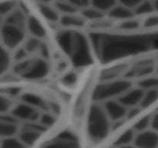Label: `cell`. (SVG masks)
<instances>
[{"instance_id": "cell-23", "label": "cell", "mask_w": 158, "mask_h": 148, "mask_svg": "<svg viewBox=\"0 0 158 148\" xmlns=\"http://www.w3.org/2000/svg\"><path fill=\"white\" fill-rule=\"evenodd\" d=\"M55 7L61 15H67V14H74L78 11V9L75 6H73L70 2H69L67 0L56 2Z\"/></svg>"}, {"instance_id": "cell-27", "label": "cell", "mask_w": 158, "mask_h": 148, "mask_svg": "<svg viewBox=\"0 0 158 148\" xmlns=\"http://www.w3.org/2000/svg\"><path fill=\"white\" fill-rule=\"evenodd\" d=\"M151 116L148 115L143 117L140 120H139L134 125V130L137 133L143 132L147 130L151 129Z\"/></svg>"}, {"instance_id": "cell-29", "label": "cell", "mask_w": 158, "mask_h": 148, "mask_svg": "<svg viewBox=\"0 0 158 148\" xmlns=\"http://www.w3.org/2000/svg\"><path fill=\"white\" fill-rule=\"evenodd\" d=\"M56 121V118L55 116L50 113L46 112V111L41 113L40 119H39V122L47 129L50 126H53Z\"/></svg>"}, {"instance_id": "cell-10", "label": "cell", "mask_w": 158, "mask_h": 148, "mask_svg": "<svg viewBox=\"0 0 158 148\" xmlns=\"http://www.w3.org/2000/svg\"><path fill=\"white\" fill-rule=\"evenodd\" d=\"M47 72V63L43 60H36L29 63V67L23 76L27 79L35 80L44 77Z\"/></svg>"}, {"instance_id": "cell-4", "label": "cell", "mask_w": 158, "mask_h": 148, "mask_svg": "<svg viewBox=\"0 0 158 148\" xmlns=\"http://www.w3.org/2000/svg\"><path fill=\"white\" fill-rule=\"evenodd\" d=\"M43 148H80L78 137L70 131H63L48 142Z\"/></svg>"}, {"instance_id": "cell-17", "label": "cell", "mask_w": 158, "mask_h": 148, "mask_svg": "<svg viewBox=\"0 0 158 148\" xmlns=\"http://www.w3.org/2000/svg\"><path fill=\"white\" fill-rule=\"evenodd\" d=\"M19 128L18 123H10V122H0V134L2 138L15 137L19 134Z\"/></svg>"}, {"instance_id": "cell-6", "label": "cell", "mask_w": 158, "mask_h": 148, "mask_svg": "<svg viewBox=\"0 0 158 148\" xmlns=\"http://www.w3.org/2000/svg\"><path fill=\"white\" fill-rule=\"evenodd\" d=\"M103 106L111 122L126 119L128 108L120 103L117 99L106 100Z\"/></svg>"}, {"instance_id": "cell-8", "label": "cell", "mask_w": 158, "mask_h": 148, "mask_svg": "<svg viewBox=\"0 0 158 148\" xmlns=\"http://www.w3.org/2000/svg\"><path fill=\"white\" fill-rule=\"evenodd\" d=\"M133 144L137 148H158V132L151 128L137 133Z\"/></svg>"}, {"instance_id": "cell-5", "label": "cell", "mask_w": 158, "mask_h": 148, "mask_svg": "<svg viewBox=\"0 0 158 148\" xmlns=\"http://www.w3.org/2000/svg\"><path fill=\"white\" fill-rule=\"evenodd\" d=\"M10 113L15 116L19 121L25 122L39 121L41 114L40 109L23 102L14 106L13 109Z\"/></svg>"}, {"instance_id": "cell-16", "label": "cell", "mask_w": 158, "mask_h": 148, "mask_svg": "<svg viewBox=\"0 0 158 148\" xmlns=\"http://www.w3.org/2000/svg\"><path fill=\"white\" fill-rule=\"evenodd\" d=\"M21 100V102L31 105V106H34V107L37 108V109H40V110L41 109L42 110H46V106H47L46 103H45L44 100L41 97L32 93L23 94L22 96Z\"/></svg>"}, {"instance_id": "cell-14", "label": "cell", "mask_w": 158, "mask_h": 148, "mask_svg": "<svg viewBox=\"0 0 158 148\" xmlns=\"http://www.w3.org/2000/svg\"><path fill=\"white\" fill-rule=\"evenodd\" d=\"M39 9L40 13L47 21L50 23H58L60 22V15L55 6H51L49 4H40Z\"/></svg>"}, {"instance_id": "cell-41", "label": "cell", "mask_w": 158, "mask_h": 148, "mask_svg": "<svg viewBox=\"0 0 158 148\" xmlns=\"http://www.w3.org/2000/svg\"><path fill=\"white\" fill-rule=\"evenodd\" d=\"M153 3H154V10L157 11L158 12V0H152Z\"/></svg>"}, {"instance_id": "cell-21", "label": "cell", "mask_w": 158, "mask_h": 148, "mask_svg": "<svg viewBox=\"0 0 158 148\" xmlns=\"http://www.w3.org/2000/svg\"><path fill=\"white\" fill-rule=\"evenodd\" d=\"M2 19V23H11V24L18 25V26L26 27V19L25 18V15H23V12L17 10V9H15L12 13H10L7 16L3 18Z\"/></svg>"}, {"instance_id": "cell-13", "label": "cell", "mask_w": 158, "mask_h": 148, "mask_svg": "<svg viewBox=\"0 0 158 148\" xmlns=\"http://www.w3.org/2000/svg\"><path fill=\"white\" fill-rule=\"evenodd\" d=\"M86 20L82 17V15H78L76 13L62 15L59 23L66 28H77L81 27L84 25Z\"/></svg>"}, {"instance_id": "cell-3", "label": "cell", "mask_w": 158, "mask_h": 148, "mask_svg": "<svg viewBox=\"0 0 158 148\" xmlns=\"http://www.w3.org/2000/svg\"><path fill=\"white\" fill-rule=\"evenodd\" d=\"M47 130L39 121L25 122L18 134V137L26 146H31L40 139L43 132Z\"/></svg>"}, {"instance_id": "cell-2", "label": "cell", "mask_w": 158, "mask_h": 148, "mask_svg": "<svg viewBox=\"0 0 158 148\" xmlns=\"http://www.w3.org/2000/svg\"><path fill=\"white\" fill-rule=\"evenodd\" d=\"M26 30V27L23 26L2 23L1 27L2 46L9 50L18 48L24 42Z\"/></svg>"}, {"instance_id": "cell-24", "label": "cell", "mask_w": 158, "mask_h": 148, "mask_svg": "<svg viewBox=\"0 0 158 148\" xmlns=\"http://www.w3.org/2000/svg\"><path fill=\"white\" fill-rule=\"evenodd\" d=\"M117 3V0H90V6L103 12H109Z\"/></svg>"}, {"instance_id": "cell-35", "label": "cell", "mask_w": 158, "mask_h": 148, "mask_svg": "<svg viewBox=\"0 0 158 148\" xmlns=\"http://www.w3.org/2000/svg\"><path fill=\"white\" fill-rule=\"evenodd\" d=\"M142 108L140 106H132V107H129L127 109V112L126 119L127 120H131V119L137 117L141 111Z\"/></svg>"}, {"instance_id": "cell-25", "label": "cell", "mask_w": 158, "mask_h": 148, "mask_svg": "<svg viewBox=\"0 0 158 148\" xmlns=\"http://www.w3.org/2000/svg\"><path fill=\"white\" fill-rule=\"evenodd\" d=\"M42 42L40 39L35 38V37L31 36L30 38L25 40V43L23 46L29 54H33L35 52L40 51L42 46Z\"/></svg>"}, {"instance_id": "cell-20", "label": "cell", "mask_w": 158, "mask_h": 148, "mask_svg": "<svg viewBox=\"0 0 158 148\" xmlns=\"http://www.w3.org/2000/svg\"><path fill=\"white\" fill-rule=\"evenodd\" d=\"M158 100V89H152L144 90L140 106L142 109H145L154 104Z\"/></svg>"}, {"instance_id": "cell-31", "label": "cell", "mask_w": 158, "mask_h": 148, "mask_svg": "<svg viewBox=\"0 0 158 148\" xmlns=\"http://www.w3.org/2000/svg\"><path fill=\"white\" fill-rule=\"evenodd\" d=\"M16 7V2L15 1H6L2 3L1 9H0V13L2 18H5L15 11Z\"/></svg>"}, {"instance_id": "cell-38", "label": "cell", "mask_w": 158, "mask_h": 148, "mask_svg": "<svg viewBox=\"0 0 158 148\" xmlns=\"http://www.w3.org/2000/svg\"><path fill=\"white\" fill-rule=\"evenodd\" d=\"M63 82L67 86H72L77 82V76L75 73H67V75L63 77Z\"/></svg>"}, {"instance_id": "cell-32", "label": "cell", "mask_w": 158, "mask_h": 148, "mask_svg": "<svg viewBox=\"0 0 158 148\" xmlns=\"http://www.w3.org/2000/svg\"><path fill=\"white\" fill-rule=\"evenodd\" d=\"M28 55H29V54L28 53L24 46H20L15 49H14V52L12 53V59H13V61L19 63V62L26 60Z\"/></svg>"}, {"instance_id": "cell-33", "label": "cell", "mask_w": 158, "mask_h": 148, "mask_svg": "<svg viewBox=\"0 0 158 148\" xmlns=\"http://www.w3.org/2000/svg\"><path fill=\"white\" fill-rule=\"evenodd\" d=\"M140 22L138 20L132 19V18L129 19L123 20L121 22L120 26L121 29H126V30H133L136 29L140 26Z\"/></svg>"}, {"instance_id": "cell-34", "label": "cell", "mask_w": 158, "mask_h": 148, "mask_svg": "<svg viewBox=\"0 0 158 148\" xmlns=\"http://www.w3.org/2000/svg\"><path fill=\"white\" fill-rule=\"evenodd\" d=\"M77 9H83L90 6V0H67Z\"/></svg>"}, {"instance_id": "cell-19", "label": "cell", "mask_w": 158, "mask_h": 148, "mask_svg": "<svg viewBox=\"0 0 158 148\" xmlns=\"http://www.w3.org/2000/svg\"><path fill=\"white\" fill-rule=\"evenodd\" d=\"M12 60V54H11L10 50L2 46L0 50V70L2 74L9 70Z\"/></svg>"}, {"instance_id": "cell-12", "label": "cell", "mask_w": 158, "mask_h": 148, "mask_svg": "<svg viewBox=\"0 0 158 148\" xmlns=\"http://www.w3.org/2000/svg\"><path fill=\"white\" fill-rule=\"evenodd\" d=\"M108 15L111 18L114 19H118L123 21V20L129 19L134 17V10L127 6L120 5L117 3L114 8L108 12Z\"/></svg>"}, {"instance_id": "cell-15", "label": "cell", "mask_w": 158, "mask_h": 148, "mask_svg": "<svg viewBox=\"0 0 158 148\" xmlns=\"http://www.w3.org/2000/svg\"><path fill=\"white\" fill-rule=\"evenodd\" d=\"M137 132L134 130V128L127 130L123 132L114 143V146L116 148L121 147V146H127V145L133 144L135 139Z\"/></svg>"}, {"instance_id": "cell-39", "label": "cell", "mask_w": 158, "mask_h": 148, "mask_svg": "<svg viewBox=\"0 0 158 148\" xmlns=\"http://www.w3.org/2000/svg\"><path fill=\"white\" fill-rule=\"evenodd\" d=\"M151 128L158 132V112L151 116Z\"/></svg>"}, {"instance_id": "cell-42", "label": "cell", "mask_w": 158, "mask_h": 148, "mask_svg": "<svg viewBox=\"0 0 158 148\" xmlns=\"http://www.w3.org/2000/svg\"><path fill=\"white\" fill-rule=\"evenodd\" d=\"M119 148H137V147L136 146H134V144H130V145H127V146H121V147H119Z\"/></svg>"}, {"instance_id": "cell-9", "label": "cell", "mask_w": 158, "mask_h": 148, "mask_svg": "<svg viewBox=\"0 0 158 148\" xmlns=\"http://www.w3.org/2000/svg\"><path fill=\"white\" fill-rule=\"evenodd\" d=\"M143 92L144 90L139 86H137V88L131 87L125 91L122 95H120L117 100L127 108L140 106Z\"/></svg>"}, {"instance_id": "cell-7", "label": "cell", "mask_w": 158, "mask_h": 148, "mask_svg": "<svg viewBox=\"0 0 158 148\" xmlns=\"http://www.w3.org/2000/svg\"><path fill=\"white\" fill-rule=\"evenodd\" d=\"M130 88H131V83L129 82H117V83L104 86L101 89H99L97 94H98V97L105 100L106 101L110 99H115L114 97H117V96L118 98L120 95H122L125 91H127Z\"/></svg>"}, {"instance_id": "cell-26", "label": "cell", "mask_w": 158, "mask_h": 148, "mask_svg": "<svg viewBox=\"0 0 158 148\" xmlns=\"http://www.w3.org/2000/svg\"><path fill=\"white\" fill-rule=\"evenodd\" d=\"M1 148H27L19 137H11L2 138Z\"/></svg>"}, {"instance_id": "cell-43", "label": "cell", "mask_w": 158, "mask_h": 148, "mask_svg": "<svg viewBox=\"0 0 158 148\" xmlns=\"http://www.w3.org/2000/svg\"><path fill=\"white\" fill-rule=\"evenodd\" d=\"M56 2H57V1H62V0H55Z\"/></svg>"}, {"instance_id": "cell-40", "label": "cell", "mask_w": 158, "mask_h": 148, "mask_svg": "<svg viewBox=\"0 0 158 148\" xmlns=\"http://www.w3.org/2000/svg\"><path fill=\"white\" fill-rule=\"evenodd\" d=\"M36 2H38V5L40 4H49L52 0H35Z\"/></svg>"}, {"instance_id": "cell-28", "label": "cell", "mask_w": 158, "mask_h": 148, "mask_svg": "<svg viewBox=\"0 0 158 148\" xmlns=\"http://www.w3.org/2000/svg\"><path fill=\"white\" fill-rule=\"evenodd\" d=\"M138 86L143 90L158 89V77H147L140 80Z\"/></svg>"}, {"instance_id": "cell-22", "label": "cell", "mask_w": 158, "mask_h": 148, "mask_svg": "<svg viewBox=\"0 0 158 148\" xmlns=\"http://www.w3.org/2000/svg\"><path fill=\"white\" fill-rule=\"evenodd\" d=\"M154 6L152 0H143L134 9V15H143L152 13L154 12Z\"/></svg>"}, {"instance_id": "cell-37", "label": "cell", "mask_w": 158, "mask_h": 148, "mask_svg": "<svg viewBox=\"0 0 158 148\" xmlns=\"http://www.w3.org/2000/svg\"><path fill=\"white\" fill-rule=\"evenodd\" d=\"M143 26L146 28H153L158 26V15H151L148 17L143 23Z\"/></svg>"}, {"instance_id": "cell-11", "label": "cell", "mask_w": 158, "mask_h": 148, "mask_svg": "<svg viewBox=\"0 0 158 148\" xmlns=\"http://www.w3.org/2000/svg\"><path fill=\"white\" fill-rule=\"evenodd\" d=\"M26 29L29 35L35 38L42 39L46 35V31L42 23L35 17L30 16L26 19Z\"/></svg>"}, {"instance_id": "cell-1", "label": "cell", "mask_w": 158, "mask_h": 148, "mask_svg": "<svg viewBox=\"0 0 158 148\" xmlns=\"http://www.w3.org/2000/svg\"><path fill=\"white\" fill-rule=\"evenodd\" d=\"M111 130V120L108 117L103 106L94 104L89 109L87 122L89 137L94 142L101 141L106 138Z\"/></svg>"}, {"instance_id": "cell-30", "label": "cell", "mask_w": 158, "mask_h": 148, "mask_svg": "<svg viewBox=\"0 0 158 148\" xmlns=\"http://www.w3.org/2000/svg\"><path fill=\"white\" fill-rule=\"evenodd\" d=\"M13 103H12L11 97L6 95H2L0 98V111L1 114L9 113L13 109Z\"/></svg>"}, {"instance_id": "cell-36", "label": "cell", "mask_w": 158, "mask_h": 148, "mask_svg": "<svg viewBox=\"0 0 158 148\" xmlns=\"http://www.w3.org/2000/svg\"><path fill=\"white\" fill-rule=\"evenodd\" d=\"M142 1L143 0H117V2L134 10Z\"/></svg>"}, {"instance_id": "cell-18", "label": "cell", "mask_w": 158, "mask_h": 148, "mask_svg": "<svg viewBox=\"0 0 158 148\" xmlns=\"http://www.w3.org/2000/svg\"><path fill=\"white\" fill-rule=\"evenodd\" d=\"M81 15L85 20L89 21H98L103 18L105 15V12L92 6H87L81 9Z\"/></svg>"}]
</instances>
